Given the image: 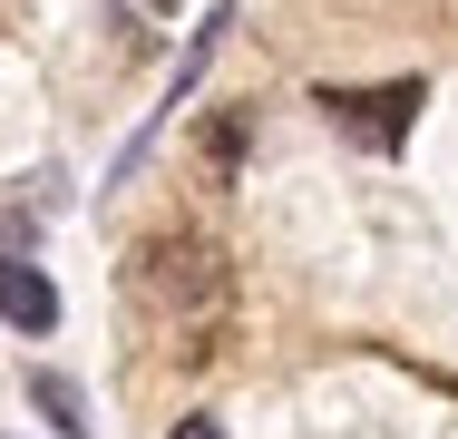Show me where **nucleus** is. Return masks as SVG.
Returning <instances> with one entry per match:
<instances>
[{"mask_svg":"<svg viewBox=\"0 0 458 439\" xmlns=\"http://www.w3.org/2000/svg\"><path fill=\"white\" fill-rule=\"evenodd\" d=\"M127 293L185 332L176 361H205V332H215V323H225V303H234V273H225L215 245H195V235H157V245H137V254H127Z\"/></svg>","mask_w":458,"mask_h":439,"instance_id":"f257e3e1","label":"nucleus"},{"mask_svg":"<svg viewBox=\"0 0 458 439\" xmlns=\"http://www.w3.org/2000/svg\"><path fill=\"white\" fill-rule=\"evenodd\" d=\"M420 98H429V79H390V88H322L332 127H342V137H361V147H400V137H410V117H420Z\"/></svg>","mask_w":458,"mask_h":439,"instance_id":"f03ea898","label":"nucleus"},{"mask_svg":"<svg viewBox=\"0 0 458 439\" xmlns=\"http://www.w3.org/2000/svg\"><path fill=\"white\" fill-rule=\"evenodd\" d=\"M0 323L10 332H49L59 323V283L39 263H0Z\"/></svg>","mask_w":458,"mask_h":439,"instance_id":"7ed1b4c3","label":"nucleus"},{"mask_svg":"<svg viewBox=\"0 0 458 439\" xmlns=\"http://www.w3.org/2000/svg\"><path fill=\"white\" fill-rule=\"evenodd\" d=\"M30 400H39V410H49V420H59L69 439H89V410H79V391H69L59 371H30Z\"/></svg>","mask_w":458,"mask_h":439,"instance_id":"20e7f679","label":"nucleus"},{"mask_svg":"<svg viewBox=\"0 0 458 439\" xmlns=\"http://www.w3.org/2000/svg\"><path fill=\"white\" fill-rule=\"evenodd\" d=\"M166 439H225V420H176Z\"/></svg>","mask_w":458,"mask_h":439,"instance_id":"39448f33","label":"nucleus"}]
</instances>
